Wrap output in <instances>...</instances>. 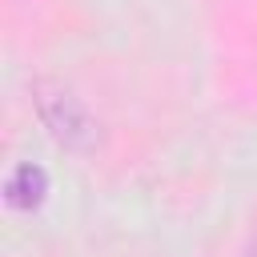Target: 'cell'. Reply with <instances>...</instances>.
<instances>
[{
  "instance_id": "1",
  "label": "cell",
  "mask_w": 257,
  "mask_h": 257,
  "mask_svg": "<svg viewBox=\"0 0 257 257\" xmlns=\"http://www.w3.org/2000/svg\"><path fill=\"white\" fill-rule=\"evenodd\" d=\"M32 104H36V116L44 120V128L52 133L56 145H64L72 153H92L96 149L100 124L72 88L56 84V80H36L32 84Z\"/></svg>"
},
{
  "instance_id": "2",
  "label": "cell",
  "mask_w": 257,
  "mask_h": 257,
  "mask_svg": "<svg viewBox=\"0 0 257 257\" xmlns=\"http://www.w3.org/2000/svg\"><path fill=\"white\" fill-rule=\"evenodd\" d=\"M44 193H48V177H44V169L32 165V161L16 165V169L8 173V181H4V201H8L12 209H36V205L44 201Z\"/></svg>"
}]
</instances>
